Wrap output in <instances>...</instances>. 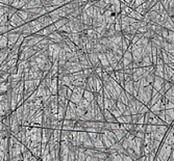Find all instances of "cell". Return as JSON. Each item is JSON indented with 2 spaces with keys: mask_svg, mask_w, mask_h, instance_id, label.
<instances>
[{
  "mask_svg": "<svg viewBox=\"0 0 174 161\" xmlns=\"http://www.w3.org/2000/svg\"><path fill=\"white\" fill-rule=\"evenodd\" d=\"M23 24H25L24 21L21 19L19 16H18L17 13H15L14 15H12L11 17L9 18V23H7V26L9 28V31L13 30L14 28H17V27L22 26Z\"/></svg>",
  "mask_w": 174,
  "mask_h": 161,
  "instance_id": "cell-1",
  "label": "cell"
},
{
  "mask_svg": "<svg viewBox=\"0 0 174 161\" xmlns=\"http://www.w3.org/2000/svg\"><path fill=\"white\" fill-rule=\"evenodd\" d=\"M48 14L51 17V19H52L53 23L56 22V21H58V20H61V19H63V18H67V14L63 11L62 7H58V9H54L53 11L48 13Z\"/></svg>",
  "mask_w": 174,
  "mask_h": 161,
  "instance_id": "cell-2",
  "label": "cell"
},
{
  "mask_svg": "<svg viewBox=\"0 0 174 161\" xmlns=\"http://www.w3.org/2000/svg\"><path fill=\"white\" fill-rule=\"evenodd\" d=\"M20 33L18 32H15V31L11 30L7 32V47H9V49L13 48L14 45L17 43L18 39L20 38Z\"/></svg>",
  "mask_w": 174,
  "mask_h": 161,
  "instance_id": "cell-3",
  "label": "cell"
},
{
  "mask_svg": "<svg viewBox=\"0 0 174 161\" xmlns=\"http://www.w3.org/2000/svg\"><path fill=\"white\" fill-rule=\"evenodd\" d=\"M105 55H106V58H108V62H110V67H113L114 68V70H115V68H116V66H117V64H118V58L116 57V55L114 54V52H113L112 50H110V49H106L105 50Z\"/></svg>",
  "mask_w": 174,
  "mask_h": 161,
  "instance_id": "cell-4",
  "label": "cell"
},
{
  "mask_svg": "<svg viewBox=\"0 0 174 161\" xmlns=\"http://www.w3.org/2000/svg\"><path fill=\"white\" fill-rule=\"evenodd\" d=\"M89 55V59H90V62L92 64L93 68H97V67H101V64H100V60L98 58V54L96 52H90L88 53Z\"/></svg>",
  "mask_w": 174,
  "mask_h": 161,
  "instance_id": "cell-5",
  "label": "cell"
},
{
  "mask_svg": "<svg viewBox=\"0 0 174 161\" xmlns=\"http://www.w3.org/2000/svg\"><path fill=\"white\" fill-rule=\"evenodd\" d=\"M37 20L43 25V27H47V26H49V25L53 24L52 19H51V17L49 16L48 13L45 14V15H43V16H41V17H39Z\"/></svg>",
  "mask_w": 174,
  "mask_h": 161,
  "instance_id": "cell-6",
  "label": "cell"
},
{
  "mask_svg": "<svg viewBox=\"0 0 174 161\" xmlns=\"http://www.w3.org/2000/svg\"><path fill=\"white\" fill-rule=\"evenodd\" d=\"M28 24H29V27H30V30H31V33H32V34H35L38 31L42 30V29L44 28L43 25L41 24V23L37 20V19H35V20L30 21V22H28Z\"/></svg>",
  "mask_w": 174,
  "mask_h": 161,
  "instance_id": "cell-7",
  "label": "cell"
},
{
  "mask_svg": "<svg viewBox=\"0 0 174 161\" xmlns=\"http://www.w3.org/2000/svg\"><path fill=\"white\" fill-rule=\"evenodd\" d=\"M47 38L50 39V40L52 41L53 43H55V44H58V43H61V42H63V41H64L63 35L61 34L58 31H54V32H52L51 34H49Z\"/></svg>",
  "mask_w": 174,
  "mask_h": 161,
  "instance_id": "cell-8",
  "label": "cell"
},
{
  "mask_svg": "<svg viewBox=\"0 0 174 161\" xmlns=\"http://www.w3.org/2000/svg\"><path fill=\"white\" fill-rule=\"evenodd\" d=\"M164 83H165V79L162 77H159V76H155L154 77V80L153 82H152V86H153V88H155L157 91H160L162 87H163Z\"/></svg>",
  "mask_w": 174,
  "mask_h": 161,
  "instance_id": "cell-9",
  "label": "cell"
},
{
  "mask_svg": "<svg viewBox=\"0 0 174 161\" xmlns=\"http://www.w3.org/2000/svg\"><path fill=\"white\" fill-rule=\"evenodd\" d=\"M164 73H165V76H164V79L169 81L170 78L174 76V70L170 68L168 64H164Z\"/></svg>",
  "mask_w": 174,
  "mask_h": 161,
  "instance_id": "cell-10",
  "label": "cell"
},
{
  "mask_svg": "<svg viewBox=\"0 0 174 161\" xmlns=\"http://www.w3.org/2000/svg\"><path fill=\"white\" fill-rule=\"evenodd\" d=\"M98 54V58H99L100 60V64H101V67L102 68H108V67H110V62H108V58H106V55L104 52H100V53H97Z\"/></svg>",
  "mask_w": 174,
  "mask_h": 161,
  "instance_id": "cell-11",
  "label": "cell"
},
{
  "mask_svg": "<svg viewBox=\"0 0 174 161\" xmlns=\"http://www.w3.org/2000/svg\"><path fill=\"white\" fill-rule=\"evenodd\" d=\"M131 11H132L131 7L128 6V5L125 4L124 2H121V11H120V14H121L122 16H128Z\"/></svg>",
  "mask_w": 174,
  "mask_h": 161,
  "instance_id": "cell-12",
  "label": "cell"
},
{
  "mask_svg": "<svg viewBox=\"0 0 174 161\" xmlns=\"http://www.w3.org/2000/svg\"><path fill=\"white\" fill-rule=\"evenodd\" d=\"M9 50H11V49H9V47L0 49V66H1V64H2L3 62H4L5 58L7 57V55H9Z\"/></svg>",
  "mask_w": 174,
  "mask_h": 161,
  "instance_id": "cell-13",
  "label": "cell"
},
{
  "mask_svg": "<svg viewBox=\"0 0 174 161\" xmlns=\"http://www.w3.org/2000/svg\"><path fill=\"white\" fill-rule=\"evenodd\" d=\"M82 95H78V94L72 93L71 98H70V102L74 103L75 105H78V104H79V102L82 101Z\"/></svg>",
  "mask_w": 174,
  "mask_h": 161,
  "instance_id": "cell-14",
  "label": "cell"
},
{
  "mask_svg": "<svg viewBox=\"0 0 174 161\" xmlns=\"http://www.w3.org/2000/svg\"><path fill=\"white\" fill-rule=\"evenodd\" d=\"M7 47V32L0 34V49Z\"/></svg>",
  "mask_w": 174,
  "mask_h": 161,
  "instance_id": "cell-15",
  "label": "cell"
},
{
  "mask_svg": "<svg viewBox=\"0 0 174 161\" xmlns=\"http://www.w3.org/2000/svg\"><path fill=\"white\" fill-rule=\"evenodd\" d=\"M82 98H84L86 100H88V101L91 103V102L95 99V93L94 92H90V91H84V95H82Z\"/></svg>",
  "mask_w": 174,
  "mask_h": 161,
  "instance_id": "cell-16",
  "label": "cell"
},
{
  "mask_svg": "<svg viewBox=\"0 0 174 161\" xmlns=\"http://www.w3.org/2000/svg\"><path fill=\"white\" fill-rule=\"evenodd\" d=\"M68 21H69L68 18H63V19H61V20H58V21H56V22H54L53 24H54V26L56 27V29L58 30L61 27H63L64 25H66L67 23H68Z\"/></svg>",
  "mask_w": 174,
  "mask_h": 161,
  "instance_id": "cell-17",
  "label": "cell"
},
{
  "mask_svg": "<svg viewBox=\"0 0 174 161\" xmlns=\"http://www.w3.org/2000/svg\"><path fill=\"white\" fill-rule=\"evenodd\" d=\"M128 17L134 18V19H136V20H138V21H142L144 19V16H142L141 14H139L138 11H134V9H132V11L128 15Z\"/></svg>",
  "mask_w": 174,
  "mask_h": 161,
  "instance_id": "cell-18",
  "label": "cell"
},
{
  "mask_svg": "<svg viewBox=\"0 0 174 161\" xmlns=\"http://www.w3.org/2000/svg\"><path fill=\"white\" fill-rule=\"evenodd\" d=\"M24 5H25V2L23 0H14L12 7H15V9H21Z\"/></svg>",
  "mask_w": 174,
  "mask_h": 161,
  "instance_id": "cell-19",
  "label": "cell"
},
{
  "mask_svg": "<svg viewBox=\"0 0 174 161\" xmlns=\"http://www.w3.org/2000/svg\"><path fill=\"white\" fill-rule=\"evenodd\" d=\"M9 15L4 14V15L0 16V26H4L9 23Z\"/></svg>",
  "mask_w": 174,
  "mask_h": 161,
  "instance_id": "cell-20",
  "label": "cell"
},
{
  "mask_svg": "<svg viewBox=\"0 0 174 161\" xmlns=\"http://www.w3.org/2000/svg\"><path fill=\"white\" fill-rule=\"evenodd\" d=\"M64 4H66L65 0H52V2H51V5H55L57 7L63 6Z\"/></svg>",
  "mask_w": 174,
  "mask_h": 161,
  "instance_id": "cell-21",
  "label": "cell"
},
{
  "mask_svg": "<svg viewBox=\"0 0 174 161\" xmlns=\"http://www.w3.org/2000/svg\"><path fill=\"white\" fill-rule=\"evenodd\" d=\"M167 42L171 43V44H174V31L169 30V33H168V38H167Z\"/></svg>",
  "mask_w": 174,
  "mask_h": 161,
  "instance_id": "cell-22",
  "label": "cell"
},
{
  "mask_svg": "<svg viewBox=\"0 0 174 161\" xmlns=\"http://www.w3.org/2000/svg\"><path fill=\"white\" fill-rule=\"evenodd\" d=\"M123 69H124V64H123V62H122V59H121V60H119V62H118L117 66H116V68H115V71H122Z\"/></svg>",
  "mask_w": 174,
  "mask_h": 161,
  "instance_id": "cell-23",
  "label": "cell"
},
{
  "mask_svg": "<svg viewBox=\"0 0 174 161\" xmlns=\"http://www.w3.org/2000/svg\"><path fill=\"white\" fill-rule=\"evenodd\" d=\"M9 31V28L7 25H4V26H0V34H3V33H6Z\"/></svg>",
  "mask_w": 174,
  "mask_h": 161,
  "instance_id": "cell-24",
  "label": "cell"
},
{
  "mask_svg": "<svg viewBox=\"0 0 174 161\" xmlns=\"http://www.w3.org/2000/svg\"><path fill=\"white\" fill-rule=\"evenodd\" d=\"M121 2H124L125 4H127L128 6H130L132 9V5H134V0H120Z\"/></svg>",
  "mask_w": 174,
  "mask_h": 161,
  "instance_id": "cell-25",
  "label": "cell"
},
{
  "mask_svg": "<svg viewBox=\"0 0 174 161\" xmlns=\"http://www.w3.org/2000/svg\"><path fill=\"white\" fill-rule=\"evenodd\" d=\"M167 55H168V60H169V62H174V54L167 53Z\"/></svg>",
  "mask_w": 174,
  "mask_h": 161,
  "instance_id": "cell-26",
  "label": "cell"
},
{
  "mask_svg": "<svg viewBox=\"0 0 174 161\" xmlns=\"http://www.w3.org/2000/svg\"><path fill=\"white\" fill-rule=\"evenodd\" d=\"M0 2L3 3V4H5V5H7V6H9V0H0Z\"/></svg>",
  "mask_w": 174,
  "mask_h": 161,
  "instance_id": "cell-27",
  "label": "cell"
},
{
  "mask_svg": "<svg viewBox=\"0 0 174 161\" xmlns=\"http://www.w3.org/2000/svg\"><path fill=\"white\" fill-rule=\"evenodd\" d=\"M168 66H169L170 68L173 69V70H174V62H169V64H168Z\"/></svg>",
  "mask_w": 174,
  "mask_h": 161,
  "instance_id": "cell-28",
  "label": "cell"
}]
</instances>
